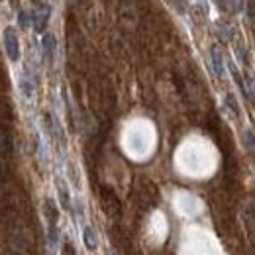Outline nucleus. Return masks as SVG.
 Masks as SVG:
<instances>
[{"instance_id":"nucleus-1","label":"nucleus","mask_w":255,"mask_h":255,"mask_svg":"<svg viewBox=\"0 0 255 255\" xmlns=\"http://www.w3.org/2000/svg\"><path fill=\"white\" fill-rule=\"evenodd\" d=\"M4 49L10 61H18L20 59V41H18V33L14 28H6L4 30Z\"/></svg>"},{"instance_id":"nucleus-10","label":"nucleus","mask_w":255,"mask_h":255,"mask_svg":"<svg viewBox=\"0 0 255 255\" xmlns=\"http://www.w3.org/2000/svg\"><path fill=\"white\" fill-rule=\"evenodd\" d=\"M63 255H77V254H75V248H73L69 242L63 246Z\"/></svg>"},{"instance_id":"nucleus-2","label":"nucleus","mask_w":255,"mask_h":255,"mask_svg":"<svg viewBox=\"0 0 255 255\" xmlns=\"http://www.w3.org/2000/svg\"><path fill=\"white\" fill-rule=\"evenodd\" d=\"M49 16H51V6L49 4H39V6H35V10H33V30L35 32H43L45 30V26H47V22H49Z\"/></svg>"},{"instance_id":"nucleus-5","label":"nucleus","mask_w":255,"mask_h":255,"mask_svg":"<svg viewBox=\"0 0 255 255\" xmlns=\"http://www.w3.org/2000/svg\"><path fill=\"white\" fill-rule=\"evenodd\" d=\"M83 242H85V248H87L89 252H95L96 248H98L96 234L91 226H85V228H83Z\"/></svg>"},{"instance_id":"nucleus-11","label":"nucleus","mask_w":255,"mask_h":255,"mask_svg":"<svg viewBox=\"0 0 255 255\" xmlns=\"http://www.w3.org/2000/svg\"><path fill=\"white\" fill-rule=\"evenodd\" d=\"M18 20H20V26H22V28H26V26H28V18H26V14H24V12H20V14H18Z\"/></svg>"},{"instance_id":"nucleus-4","label":"nucleus","mask_w":255,"mask_h":255,"mask_svg":"<svg viewBox=\"0 0 255 255\" xmlns=\"http://www.w3.org/2000/svg\"><path fill=\"white\" fill-rule=\"evenodd\" d=\"M41 47H43V55H45L47 63H53V59H55V49H57L55 35L45 33V35H43V39H41Z\"/></svg>"},{"instance_id":"nucleus-6","label":"nucleus","mask_w":255,"mask_h":255,"mask_svg":"<svg viewBox=\"0 0 255 255\" xmlns=\"http://www.w3.org/2000/svg\"><path fill=\"white\" fill-rule=\"evenodd\" d=\"M210 57H212V67H214V73H216V77H218V79H222V75H224V61H222V55H220V51H218L216 47H212V51H210Z\"/></svg>"},{"instance_id":"nucleus-8","label":"nucleus","mask_w":255,"mask_h":255,"mask_svg":"<svg viewBox=\"0 0 255 255\" xmlns=\"http://www.w3.org/2000/svg\"><path fill=\"white\" fill-rule=\"evenodd\" d=\"M226 104H228V108L234 112V118H240V106H238L236 96L232 95V93H228V95H226Z\"/></svg>"},{"instance_id":"nucleus-9","label":"nucleus","mask_w":255,"mask_h":255,"mask_svg":"<svg viewBox=\"0 0 255 255\" xmlns=\"http://www.w3.org/2000/svg\"><path fill=\"white\" fill-rule=\"evenodd\" d=\"M246 145H248L250 149H255V135L252 133V131L246 133Z\"/></svg>"},{"instance_id":"nucleus-7","label":"nucleus","mask_w":255,"mask_h":255,"mask_svg":"<svg viewBox=\"0 0 255 255\" xmlns=\"http://www.w3.org/2000/svg\"><path fill=\"white\" fill-rule=\"evenodd\" d=\"M57 192H59V198H61V206L65 210H69L71 208V196H69V191H67V185L61 179H57Z\"/></svg>"},{"instance_id":"nucleus-3","label":"nucleus","mask_w":255,"mask_h":255,"mask_svg":"<svg viewBox=\"0 0 255 255\" xmlns=\"http://www.w3.org/2000/svg\"><path fill=\"white\" fill-rule=\"evenodd\" d=\"M43 214H45V218H47L49 228H57V222H59V208H57V204H55L51 198H45V202H43Z\"/></svg>"}]
</instances>
